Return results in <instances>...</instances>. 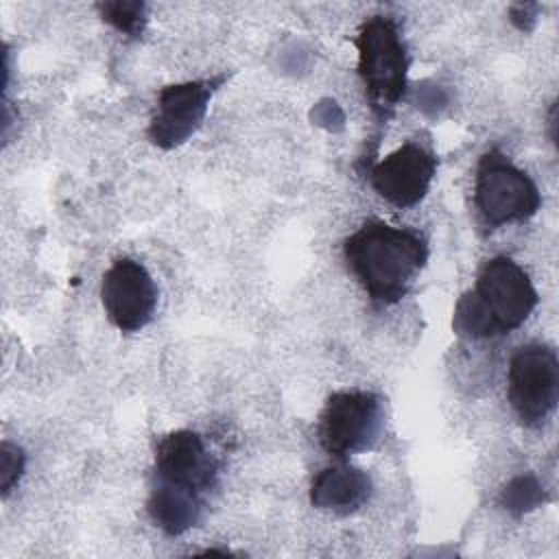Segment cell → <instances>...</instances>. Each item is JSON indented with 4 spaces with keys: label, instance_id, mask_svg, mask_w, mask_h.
<instances>
[{
    "label": "cell",
    "instance_id": "6da1fadb",
    "mask_svg": "<svg viewBox=\"0 0 559 559\" xmlns=\"http://www.w3.org/2000/svg\"><path fill=\"white\" fill-rule=\"evenodd\" d=\"M428 240L408 227L365 221L343 242L347 269L373 304L393 306L408 295L428 262Z\"/></svg>",
    "mask_w": 559,
    "mask_h": 559
},
{
    "label": "cell",
    "instance_id": "5bb4252c",
    "mask_svg": "<svg viewBox=\"0 0 559 559\" xmlns=\"http://www.w3.org/2000/svg\"><path fill=\"white\" fill-rule=\"evenodd\" d=\"M100 17L127 37H142L146 28V4L138 0H111L96 4Z\"/></svg>",
    "mask_w": 559,
    "mask_h": 559
},
{
    "label": "cell",
    "instance_id": "3957f363",
    "mask_svg": "<svg viewBox=\"0 0 559 559\" xmlns=\"http://www.w3.org/2000/svg\"><path fill=\"white\" fill-rule=\"evenodd\" d=\"M354 44L369 109L378 122H386L408 87L411 57L400 24L391 15H371L360 24Z\"/></svg>",
    "mask_w": 559,
    "mask_h": 559
},
{
    "label": "cell",
    "instance_id": "5b68a950",
    "mask_svg": "<svg viewBox=\"0 0 559 559\" xmlns=\"http://www.w3.org/2000/svg\"><path fill=\"white\" fill-rule=\"evenodd\" d=\"M382 430V397L362 389L334 391L325 400L317 426L321 448L338 461L371 450L380 441Z\"/></svg>",
    "mask_w": 559,
    "mask_h": 559
},
{
    "label": "cell",
    "instance_id": "9c48e42d",
    "mask_svg": "<svg viewBox=\"0 0 559 559\" xmlns=\"http://www.w3.org/2000/svg\"><path fill=\"white\" fill-rule=\"evenodd\" d=\"M218 474V459L194 430H173L155 445L153 480L188 489L205 498L216 487Z\"/></svg>",
    "mask_w": 559,
    "mask_h": 559
},
{
    "label": "cell",
    "instance_id": "2e32d148",
    "mask_svg": "<svg viewBox=\"0 0 559 559\" xmlns=\"http://www.w3.org/2000/svg\"><path fill=\"white\" fill-rule=\"evenodd\" d=\"M509 20L520 28V31H531L535 20H537V4H513L509 11Z\"/></svg>",
    "mask_w": 559,
    "mask_h": 559
},
{
    "label": "cell",
    "instance_id": "277c9868",
    "mask_svg": "<svg viewBox=\"0 0 559 559\" xmlns=\"http://www.w3.org/2000/svg\"><path fill=\"white\" fill-rule=\"evenodd\" d=\"M474 203L483 225L487 229H498L535 216L542 205V194L524 170L498 148H489L476 164Z\"/></svg>",
    "mask_w": 559,
    "mask_h": 559
},
{
    "label": "cell",
    "instance_id": "52a82bcc",
    "mask_svg": "<svg viewBox=\"0 0 559 559\" xmlns=\"http://www.w3.org/2000/svg\"><path fill=\"white\" fill-rule=\"evenodd\" d=\"M225 79L227 74H216L162 87L146 129L148 140L162 151H170L188 142L203 124L210 100Z\"/></svg>",
    "mask_w": 559,
    "mask_h": 559
},
{
    "label": "cell",
    "instance_id": "9a60e30c",
    "mask_svg": "<svg viewBox=\"0 0 559 559\" xmlns=\"http://www.w3.org/2000/svg\"><path fill=\"white\" fill-rule=\"evenodd\" d=\"M26 467V454L17 443L2 441L0 445V485H2V496L7 498L13 487L20 483L22 474Z\"/></svg>",
    "mask_w": 559,
    "mask_h": 559
},
{
    "label": "cell",
    "instance_id": "4fadbf2b",
    "mask_svg": "<svg viewBox=\"0 0 559 559\" xmlns=\"http://www.w3.org/2000/svg\"><path fill=\"white\" fill-rule=\"evenodd\" d=\"M548 500L542 483L533 474H522L511 478L498 496V502L504 511L513 515H524Z\"/></svg>",
    "mask_w": 559,
    "mask_h": 559
},
{
    "label": "cell",
    "instance_id": "7a4b0ae2",
    "mask_svg": "<svg viewBox=\"0 0 559 559\" xmlns=\"http://www.w3.org/2000/svg\"><path fill=\"white\" fill-rule=\"evenodd\" d=\"M537 301L528 273L509 255H493L480 266L474 288L459 297L452 328L467 338L502 336L520 328Z\"/></svg>",
    "mask_w": 559,
    "mask_h": 559
},
{
    "label": "cell",
    "instance_id": "8992f818",
    "mask_svg": "<svg viewBox=\"0 0 559 559\" xmlns=\"http://www.w3.org/2000/svg\"><path fill=\"white\" fill-rule=\"evenodd\" d=\"M509 404L526 428H539L559 402V358L546 343L518 347L507 371Z\"/></svg>",
    "mask_w": 559,
    "mask_h": 559
},
{
    "label": "cell",
    "instance_id": "8fae6325",
    "mask_svg": "<svg viewBox=\"0 0 559 559\" xmlns=\"http://www.w3.org/2000/svg\"><path fill=\"white\" fill-rule=\"evenodd\" d=\"M373 491L367 472L354 465H330L314 474L310 483V504L319 511L352 515L360 511Z\"/></svg>",
    "mask_w": 559,
    "mask_h": 559
},
{
    "label": "cell",
    "instance_id": "7c38bea8",
    "mask_svg": "<svg viewBox=\"0 0 559 559\" xmlns=\"http://www.w3.org/2000/svg\"><path fill=\"white\" fill-rule=\"evenodd\" d=\"M203 509H205L203 496L153 480L148 500H146V511H148L151 522L162 533H166L170 537L183 535L186 531H190L192 526H197L201 522Z\"/></svg>",
    "mask_w": 559,
    "mask_h": 559
},
{
    "label": "cell",
    "instance_id": "ba28073f",
    "mask_svg": "<svg viewBox=\"0 0 559 559\" xmlns=\"http://www.w3.org/2000/svg\"><path fill=\"white\" fill-rule=\"evenodd\" d=\"M100 301L114 328L124 334H135L153 321L157 286L142 262L118 258L103 275Z\"/></svg>",
    "mask_w": 559,
    "mask_h": 559
},
{
    "label": "cell",
    "instance_id": "30bf717a",
    "mask_svg": "<svg viewBox=\"0 0 559 559\" xmlns=\"http://www.w3.org/2000/svg\"><path fill=\"white\" fill-rule=\"evenodd\" d=\"M437 155L419 142H404L369 168V183L386 203L404 210L417 205L430 190Z\"/></svg>",
    "mask_w": 559,
    "mask_h": 559
}]
</instances>
